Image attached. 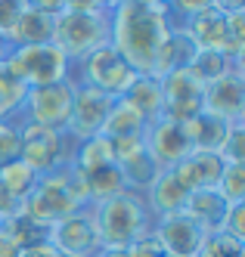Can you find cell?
<instances>
[{
    "label": "cell",
    "instance_id": "5b68a950",
    "mask_svg": "<svg viewBox=\"0 0 245 257\" xmlns=\"http://www.w3.org/2000/svg\"><path fill=\"white\" fill-rule=\"evenodd\" d=\"M19 124V161L28 164V168L44 177L56 168L71 161V149L74 140H68V134L62 131H50L41 124H28V121H16Z\"/></svg>",
    "mask_w": 245,
    "mask_h": 257
},
{
    "label": "cell",
    "instance_id": "d6a6232c",
    "mask_svg": "<svg viewBox=\"0 0 245 257\" xmlns=\"http://www.w3.org/2000/svg\"><path fill=\"white\" fill-rule=\"evenodd\" d=\"M220 158L227 164H245V121H233L227 140H223V149Z\"/></svg>",
    "mask_w": 245,
    "mask_h": 257
},
{
    "label": "cell",
    "instance_id": "484cf974",
    "mask_svg": "<svg viewBox=\"0 0 245 257\" xmlns=\"http://www.w3.org/2000/svg\"><path fill=\"white\" fill-rule=\"evenodd\" d=\"M245 71L242 65H236L227 53H217V50H196V56H193V62H190V75L202 84V87H208V84H214V81H220L223 75H230V71Z\"/></svg>",
    "mask_w": 245,
    "mask_h": 257
},
{
    "label": "cell",
    "instance_id": "8fae6325",
    "mask_svg": "<svg viewBox=\"0 0 245 257\" xmlns=\"http://www.w3.org/2000/svg\"><path fill=\"white\" fill-rule=\"evenodd\" d=\"M112 152H115V168H118V174L124 180L127 192L143 195L155 183V177L161 174V168L152 161V155L146 149V137L118 140V143H112Z\"/></svg>",
    "mask_w": 245,
    "mask_h": 257
},
{
    "label": "cell",
    "instance_id": "d590c367",
    "mask_svg": "<svg viewBox=\"0 0 245 257\" xmlns=\"http://www.w3.org/2000/svg\"><path fill=\"white\" fill-rule=\"evenodd\" d=\"M220 232L233 235L236 242H245V201H242V205H230L227 220H223V229H220Z\"/></svg>",
    "mask_w": 245,
    "mask_h": 257
},
{
    "label": "cell",
    "instance_id": "603a6c76",
    "mask_svg": "<svg viewBox=\"0 0 245 257\" xmlns=\"http://www.w3.org/2000/svg\"><path fill=\"white\" fill-rule=\"evenodd\" d=\"M227 131H230L227 121H220L214 115H205V112H199L196 118H190L183 124L186 143H190L193 152H220L223 140H227Z\"/></svg>",
    "mask_w": 245,
    "mask_h": 257
},
{
    "label": "cell",
    "instance_id": "30bf717a",
    "mask_svg": "<svg viewBox=\"0 0 245 257\" xmlns=\"http://www.w3.org/2000/svg\"><path fill=\"white\" fill-rule=\"evenodd\" d=\"M112 99L103 90H93V87H84V84H74V102H71V118H68V127L65 134L68 140L81 143V140H90V137H100L103 134V124L112 112Z\"/></svg>",
    "mask_w": 245,
    "mask_h": 257
},
{
    "label": "cell",
    "instance_id": "277c9868",
    "mask_svg": "<svg viewBox=\"0 0 245 257\" xmlns=\"http://www.w3.org/2000/svg\"><path fill=\"white\" fill-rule=\"evenodd\" d=\"M90 211H93V220H97L103 251H124L143 232L152 229V217L146 211L143 195H137V192H121L109 201L93 205Z\"/></svg>",
    "mask_w": 245,
    "mask_h": 257
},
{
    "label": "cell",
    "instance_id": "ac0fdd59",
    "mask_svg": "<svg viewBox=\"0 0 245 257\" xmlns=\"http://www.w3.org/2000/svg\"><path fill=\"white\" fill-rule=\"evenodd\" d=\"M186 198H190V192L180 186V180L171 171H161L152 186L143 192V201H146V211L152 217V223L161 217H171V214H183Z\"/></svg>",
    "mask_w": 245,
    "mask_h": 257
},
{
    "label": "cell",
    "instance_id": "74e56055",
    "mask_svg": "<svg viewBox=\"0 0 245 257\" xmlns=\"http://www.w3.org/2000/svg\"><path fill=\"white\" fill-rule=\"evenodd\" d=\"M0 257H19V245L13 242V235L0 226Z\"/></svg>",
    "mask_w": 245,
    "mask_h": 257
},
{
    "label": "cell",
    "instance_id": "8d00e7d4",
    "mask_svg": "<svg viewBox=\"0 0 245 257\" xmlns=\"http://www.w3.org/2000/svg\"><path fill=\"white\" fill-rule=\"evenodd\" d=\"M22 4L25 0H0V38H7L16 19L22 16Z\"/></svg>",
    "mask_w": 245,
    "mask_h": 257
},
{
    "label": "cell",
    "instance_id": "4316f807",
    "mask_svg": "<svg viewBox=\"0 0 245 257\" xmlns=\"http://www.w3.org/2000/svg\"><path fill=\"white\" fill-rule=\"evenodd\" d=\"M81 180H84V192H87L90 208L100 205V201H109V198L127 192L124 189V180H121V174H118L115 164L100 168V171H90V174H81Z\"/></svg>",
    "mask_w": 245,
    "mask_h": 257
},
{
    "label": "cell",
    "instance_id": "4fadbf2b",
    "mask_svg": "<svg viewBox=\"0 0 245 257\" xmlns=\"http://www.w3.org/2000/svg\"><path fill=\"white\" fill-rule=\"evenodd\" d=\"M161 84V118L186 124L202 112V84L190 75V71H174L168 78H158Z\"/></svg>",
    "mask_w": 245,
    "mask_h": 257
},
{
    "label": "cell",
    "instance_id": "f35d334b",
    "mask_svg": "<svg viewBox=\"0 0 245 257\" xmlns=\"http://www.w3.org/2000/svg\"><path fill=\"white\" fill-rule=\"evenodd\" d=\"M19 257H56V251H53V248H50V242H47V245L22 248V251H19Z\"/></svg>",
    "mask_w": 245,
    "mask_h": 257
},
{
    "label": "cell",
    "instance_id": "1f68e13d",
    "mask_svg": "<svg viewBox=\"0 0 245 257\" xmlns=\"http://www.w3.org/2000/svg\"><path fill=\"white\" fill-rule=\"evenodd\" d=\"M236 254H245V242H236L227 232H211L205 235L196 257H236Z\"/></svg>",
    "mask_w": 245,
    "mask_h": 257
},
{
    "label": "cell",
    "instance_id": "f1b7e54d",
    "mask_svg": "<svg viewBox=\"0 0 245 257\" xmlns=\"http://www.w3.org/2000/svg\"><path fill=\"white\" fill-rule=\"evenodd\" d=\"M34 186H37V174L28 168V164H22L19 158L0 168V189H7L19 205H25V198L31 195Z\"/></svg>",
    "mask_w": 245,
    "mask_h": 257
},
{
    "label": "cell",
    "instance_id": "f546056e",
    "mask_svg": "<svg viewBox=\"0 0 245 257\" xmlns=\"http://www.w3.org/2000/svg\"><path fill=\"white\" fill-rule=\"evenodd\" d=\"M4 229L13 235V242L19 245V251L22 248H34V245H47L50 242V229L44 223H37L34 217H28L25 211H19L16 217H10Z\"/></svg>",
    "mask_w": 245,
    "mask_h": 257
},
{
    "label": "cell",
    "instance_id": "3957f363",
    "mask_svg": "<svg viewBox=\"0 0 245 257\" xmlns=\"http://www.w3.org/2000/svg\"><path fill=\"white\" fill-rule=\"evenodd\" d=\"M84 208H90L87 192H84V180L71 164H62V168L37 177V186L31 189V195L22 205V211L28 217H34L37 223H44L47 229L56 226L59 220L84 211Z\"/></svg>",
    "mask_w": 245,
    "mask_h": 257
},
{
    "label": "cell",
    "instance_id": "2e32d148",
    "mask_svg": "<svg viewBox=\"0 0 245 257\" xmlns=\"http://www.w3.org/2000/svg\"><path fill=\"white\" fill-rule=\"evenodd\" d=\"M152 232L171 257H196L202 242H205V232L186 214H171V217L155 220Z\"/></svg>",
    "mask_w": 245,
    "mask_h": 257
},
{
    "label": "cell",
    "instance_id": "ffe728a7",
    "mask_svg": "<svg viewBox=\"0 0 245 257\" xmlns=\"http://www.w3.org/2000/svg\"><path fill=\"white\" fill-rule=\"evenodd\" d=\"M7 47L16 50V47H37V44H53V19L44 16L41 10L31 7V0L22 4V16L16 19V25L10 28L7 34Z\"/></svg>",
    "mask_w": 245,
    "mask_h": 257
},
{
    "label": "cell",
    "instance_id": "7bdbcfd3",
    "mask_svg": "<svg viewBox=\"0 0 245 257\" xmlns=\"http://www.w3.org/2000/svg\"><path fill=\"white\" fill-rule=\"evenodd\" d=\"M56 257H62V254H56Z\"/></svg>",
    "mask_w": 245,
    "mask_h": 257
},
{
    "label": "cell",
    "instance_id": "d4e9b609",
    "mask_svg": "<svg viewBox=\"0 0 245 257\" xmlns=\"http://www.w3.org/2000/svg\"><path fill=\"white\" fill-rule=\"evenodd\" d=\"M71 168L78 174H90V171H100V168H109L115 164V152H112V143L106 137H90V140H81L74 143L71 149Z\"/></svg>",
    "mask_w": 245,
    "mask_h": 257
},
{
    "label": "cell",
    "instance_id": "44dd1931",
    "mask_svg": "<svg viewBox=\"0 0 245 257\" xmlns=\"http://www.w3.org/2000/svg\"><path fill=\"white\" fill-rule=\"evenodd\" d=\"M193 56H196V47L190 44V38H186L183 31L171 28L168 38L161 41L158 53H155L152 78H168V75H174V71H186L190 62H193Z\"/></svg>",
    "mask_w": 245,
    "mask_h": 257
},
{
    "label": "cell",
    "instance_id": "cb8c5ba5",
    "mask_svg": "<svg viewBox=\"0 0 245 257\" xmlns=\"http://www.w3.org/2000/svg\"><path fill=\"white\" fill-rule=\"evenodd\" d=\"M146 127H149V124H146L127 102L115 99V105H112V112H109V118H106V124H103V134H100V137H106L109 143L134 140V137H146Z\"/></svg>",
    "mask_w": 245,
    "mask_h": 257
},
{
    "label": "cell",
    "instance_id": "e0dca14e",
    "mask_svg": "<svg viewBox=\"0 0 245 257\" xmlns=\"http://www.w3.org/2000/svg\"><path fill=\"white\" fill-rule=\"evenodd\" d=\"M223 168H227V161L220 158V152H190L183 161L174 164L171 174L180 180L186 192H199V189H217Z\"/></svg>",
    "mask_w": 245,
    "mask_h": 257
},
{
    "label": "cell",
    "instance_id": "6da1fadb",
    "mask_svg": "<svg viewBox=\"0 0 245 257\" xmlns=\"http://www.w3.org/2000/svg\"><path fill=\"white\" fill-rule=\"evenodd\" d=\"M109 44L118 50V56L137 75H152L155 53L171 31L161 0H115L109 10Z\"/></svg>",
    "mask_w": 245,
    "mask_h": 257
},
{
    "label": "cell",
    "instance_id": "b9f144b4",
    "mask_svg": "<svg viewBox=\"0 0 245 257\" xmlns=\"http://www.w3.org/2000/svg\"><path fill=\"white\" fill-rule=\"evenodd\" d=\"M0 44H4V38H0Z\"/></svg>",
    "mask_w": 245,
    "mask_h": 257
},
{
    "label": "cell",
    "instance_id": "ee69618b",
    "mask_svg": "<svg viewBox=\"0 0 245 257\" xmlns=\"http://www.w3.org/2000/svg\"><path fill=\"white\" fill-rule=\"evenodd\" d=\"M168 257H171V254H168Z\"/></svg>",
    "mask_w": 245,
    "mask_h": 257
},
{
    "label": "cell",
    "instance_id": "d6986e66",
    "mask_svg": "<svg viewBox=\"0 0 245 257\" xmlns=\"http://www.w3.org/2000/svg\"><path fill=\"white\" fill-rule=\"evenodd\" d=\"M227 211H230V205H227V198H223L217 189H199V192H190V198H186V208H183V214L190 217L205 235H211V232H220V229H223Z\"/></svg>",
    "mask_w": 245,
    "mask_h": 257
},
{
    "label": "cell",
    "instance_id": "83f0119b",
    "mask_svg": "<svg viewBox=\"0 0 245 257\" xmlns=\"http://www.w3.org/2000/svg\"><path fill=\"white\" fill-rule=\"evenodd\" d=\"M25 93H28V87L7 68L4 59H0V121H19Z\"/></svg>",
    "mask_w": 245,
    "mask_h": 257
},
{
    "label": "cell",
    "instance_id": "60d3db41",
    "mask_svg": "<svg viewBox=\"0 0 245 257\" xmlns=\"http://www.w3.org/2000/svg\"><path fill=\"white\" fill-rule=\"evenodd\" d=\"M236 257H245V254H236Z\"/></svg>",
    "mask_w": 245,
    "mask_h": 257
},
{
    "label": "cell",
    "instance_id": "8992f818",
    "mask_svg": "<svg viewBox=\"0 0 245 257\" xmlns=\"http://www.w3.org/2000/svg\"><path fill=\"white\" fill-rule=\"evenodd\" d=\"M7 68L22 81L28 90L31 87H47L71 78V62L62 56L56 44H37V47H16L4 56Z\"/></svg>",
    "mask_w": 245,
    "mask_h": 257
},
{
    "label": "cell",
    "instance_id": "836d02e7",
    "mask_svg": "<svg viewBox=\"0 0 245 257\" xmlns=\"http://www.w3.org/2000/svg\"><path fill=\"white\" fill-rule=\"evenodd\" d=\"M19 124L16 121H0V168L19 158Z\"/></svg>",
    "mask_w": 245,
    "mask_h": 257
},
{
    "label": "cell",
    "instance_id": "4dcf8cb0",
    "mask_svg": "<svg viewBox=\"0 0 245 257\" xmlns=\"http://www.w3.org/2000/svg\"><path fill=\"white\" fill-rule=\"evenodd\" d=\"M217 192L227 198V205H242L245 201V164H227L223 168Z\"/></svg>",
    "mask_w": 245,
    "mask_h": 257
},
{
    "label": "cell",
    "instance_id": "ba28073f",
    "mask_svg": "<svg viewBox=\"0 0 245 257\" xmlns=\"http://www.w3.org/2000/svg\"><path fill=\"white\" fill-rule=\"evenodd\" d=\"M71 102H74V78L47 84V87H31L25 93L19 121L41 124V127H50V131L65 134L68 118H71Z\"/></svg>",
    "mask_w": 245,
    "mask_h": 257
},
{
    "label": "cell",
    "instance_id": "5bb4252c",
    "mask_svg": "<svg viewBox=\"0 0 245 257\" xmlns=\"http://www.w3.org/2000/svg\"><path fill=\"white\" fill-rule=\"evenodd\" d=\"M202 112L220 121H245V71H230L202 90Z\"/></svg>",
    "mask_w": 245,
    "mask_h": 257
},
{
    "label": "cell",
    "instance_id": "9c48e42d",
    "mask_svg": "<svg viewBox=\"0 0 245 257\" xmlns=\"http://www.w3.org/2000/svg\"><path fill=\"white\" fill-rule=\"evenodd\" d=\"M50 248L62 257H97L103 245H100L93 211L84 208L78 214L59 220L56 226H50Z\"/></svg>",
    "mask_w": 245,
    "mask_h": 257
},
{
    "label": "cell",
    "instance_id": "9a60e30c",
    "mask_svg": "<svg viewBox=\"0 0 245 257\" xmlns=\"http://www.w3.org/2000/svg\"><path fill=\"white\" fill-rule=\"evenodd\" d=\"M146 149H149V155H152V161L161 171H171L177 161H183L193 152L190 143H186L183 124L168 121V118H158L155 124L146 127Z\"/></svg>",
    "mask_w": 245,
    "mask_h": 257
},
{
    "label": "cell",
    "instance_id": "7402d4cb",
    "mask_svg": "<svg viewBox=\"0 0 245 257\" xmlns=\"http://www.w3.org/2000/svg\"><path fill=\"white\" fill-rule=\"evenodd\" d=\"M121 102H127L146 124H155L161 118V112H165V108H161V84H158V78L137 75L134 84L124 90Z\"/></svg>",
    "mask_w": 245,
    "mask_h": 257
},
{
    "label": "cell",
    "instance_id": "ab89813d",
    "mask_svg": "<svg viewBox=\"0 0 245 257\" xmlns=\"http://www.w3.org/2000/svg\"><path fill=\"white\" fill-rule=\"evenodd\" d=\"M97 257H124V251H100Z\"/></svg>",
    "mask_w": 245,
    "mask_h": 257
},
{
    "label": "cell",
    "instance_id": "7c38bea8",
    "mask_svg": "<svg viewBox=\"0 0 245 257\" xmlns=\"http://www.w3.org/2000/svg\"><path fill=\"white\" fill-rule=\"evenodd\" d=\"M177 31H183L190 44L196 50H217V53H227L233 59V47H230V31H227V16L217 7V0H208L196 16H190ZM236 62V59H233ZM239 65V62H236Z\"/></svg>",
    "mask_w": 245,
    "mask_h": 257
},
{
    "label": "cell",
    "instance_id": "7a4b0ae2",
    "mask_svg": "<svg viewBox=\"0 0 245 257\" xmlns=\"http://www.w3.org/2000/svg\"><path fill=\"white\" fill-rule=\"evenodd\" d=\"M109 0H65L62 13L53 19V44L71 65L109 44Z\"/></svg>",
    "mask_w": 245,
    "mask_h": 257
},
{
    "label": "cell",
    "instance_id": "e575fe53",
    "mask_svg": "<svg viewBox=\"0 0 245 257\" xmlns=\"http://www.w3.org/2000/svg\"><path fill=\"white\" fill-rule=\"evenodd\" d=\"M124 257H168V251L161 248V242L155 238V232L149 229V232H143L134 245H127L124 248Z\"/></svg>",
    "mask_w": 245,
    "mask_h": 257
},
{
    "label": "cell",
    "instance_id": "52a82bcc",
    "mask_svg": "<svg viewBox=\"0 0 245 257\" xmlns=\"http://www.w3.org/2000/svg\"><path fill=\"white\" fill-rule=\"evenodd\" d=\"M71 78H74V84L103 90V93H109L112 99H121L124 90L134 84L137 71L118 56L115 47L106 44L100 50H93L90 56H84L81 62H74L71 65Z\"/></svg>",
    "mask_w": 245,
    "mask_h": 257
}]
</instances>
